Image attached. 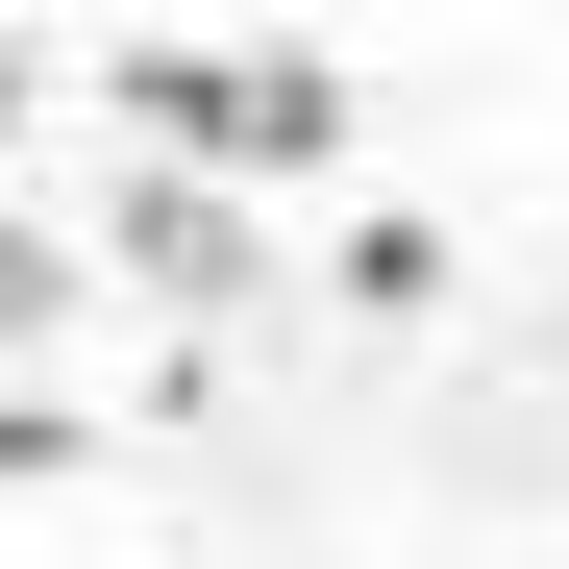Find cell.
I'll list each match as a JSON object with an SVG mask.
<instances>
[{
    "label": "cell",
    "instance_id": "3",
    "mask_svg": "<svg viewBox=\"0 0 569 569\" xmlns=\"http://www.w3.org/2000/svg\"><path fill=\"white\" fill-rule=\"evenodd\" d=\"M50 446H74V421H50V397H0V470H50Z\"/></svg>",
    "mask_w": 569,
    "mask_h": 569
},
{
    "label": "cell",
    "instance_id": "2",
    "mask_svg": "<svg viewBox=\"0 0 569 569\" xmlns=\"http://www.w3.org/2000/svg\"><path fill=\"white\" fill-rule=\"evenodd\" d=\"M50 298H74V248H50V223H0V322H50Z\"/></svg>",
    "mask_w": 569,
    "mask_h": 569
},
{
    "label": "cell",
    "instance_id": "1",
    "mask_svg": "<svg viewBox=\"0 0 569 569\" xmlns=\"http://www.w3.org/2000/svg\"><path fill=\"white\" fill-rule=\"evenodd\" d=\"M124 124L199 149V173H322L347 149V74L322 50H124Z\"/></svg>",
    "mask_w": 569,
    "mask_h": 569
}]
</instances>
